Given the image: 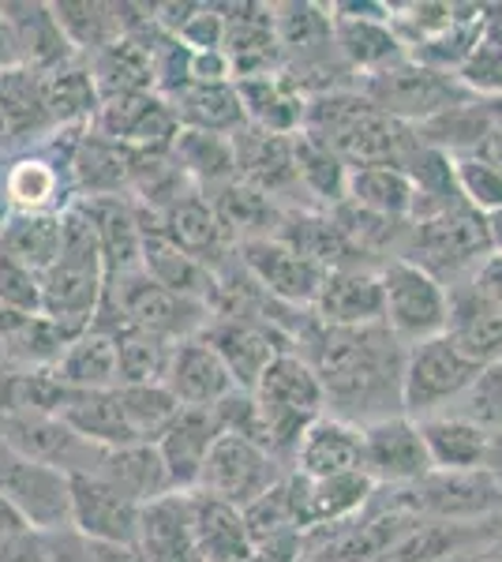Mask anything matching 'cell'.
I'll list each match as a JSON object with an SVG mask.
<instances>
[{"instance_id":"d4e9b609","label":"cell","mask_w":502,"mask_h":562,"mask_svg":"<svg viewBox=\"0 0 502 562\" xmlns=\"http://www.w3.org/2000/svg\"><path fill=\"white\" fill-rule=\"evenodd\" d=\"M217 435H222V428H217V420L210 409H180L177 420L166 428V435L154 442L161 461H166L169 480L177 492H196L199 473H203V461H207Z\"/></svg>"},{"instance_id":"cb8c5ba5","label":"cell","mask_w":502,"mask_h":562,"mask_svg":"<svg viewBox=\"0 0 502 562\" xmlns=\"http://www.w3.org/2000/svg\"><path fill=\"white\" fill-rule=\"evenodd\" d=\"M315 319L323 326H376L382 323V281L371 270L337 267L326 274L315 301Z\"/></svg>"},{"instance_id":"836d02e7","label":"cell","mask_w":502,"mask_h":562,"mask_svg":"<svg viewBox=\"0 0 502 562\" xmlns=\"http://www.w3.org/2000/svg\"><path fill=\"white\" fill-rule=\"evenodd\" d=\"M331 34L342 57L368 76L405 60V45L394 34V26L376 15H331Z\"/></svg>"},{"instance_id":"6da1fadb","label":"cell","mask_w":502,"mask_h":562,"mask_svg":"<svg viewBox=\"0 0 502 562\" xmlns=\"http://www.w3.org/2000/svg\"><path fill=\"white\" fill-rule=\"evenodd\" d=\"M319 323V319H315ZM312 360L326 394L331 416L356 424H376L387 416H401V371H405V346L376 326H315Z\"/></svg>"},{"instance_id":"d6a6232c","label":"cell","mask_w":502,"mask_h":562,"mask_svg":"<svg viewBox=\"0 0 502 562\" xmlns=\"http://www.w3.org/2000/svg\"><path fill=\"white\" fill-rule=\"evenodd\" d=\"M98 476H105L109 484H116L127 498H135L140 506L177 492L172 480H169L166 461H161L154 442H132V447L105 450L102 465H98Z\"/></svg>"},{"instance_id":"8d00e7d4","label":"cell","mask_w":502,"mask_h":562,"mask_svg":"<svg viewBox=\"0 0 502 562\" xmlns=\"http://www.w3.org/2000/svg\"><path fill=\"white\" fill-rule=\"evenodd\" d=\"M42 105L53 128H87V124H94L102 94H98L90 68L64 65L42 71Z\"/></svg>"},{"instance_id":"e7e4bbea","label":"cell","mask_w":502,"mask_h":562,"mask_svg":"<svg viewBox=\"0 0 502 562\" xmlns=\"http://www.w3.org/2000/svg\"><path fill=\"white\" fill-rule=\"evenodd\" d=\"M446 562H469V551H461V555H454V559H446Z\"/></svg>"},{"instance_id":"ab89813d","label":"cell","mask_w":502,"mask_h":562,"mask_svg":"<svg viewBox=\"0 0 502 562\" xmlns=\"http://www.w3.org/2000/svg\"><path fill=\"white\" fill-rule=\"evenodd\" d=\"M53 128L42 105V76L34 68L0 71V147Z\"/></svg>"},{"instance_id":"816d5d0a","label":"cell","mask_w":502,"mask_h":562,"mask_svg":"<svg viewBox=\"0 0 502 562\" xmlns=\"http://www.w3.org/2000/svg\"><path fill=\"white\" fill-rule=\"evenodd\" d=\"M454 188H458L461 203L472 206L477 214L491 217L502 211V173L480 154H450Z\"/></svg>"},{"instance_id":"bcb514c9","label":"cell","mask_w":502,"mask_h":562,"mask_svg":"<svg viewBox=\"0 0 502 562\" xmlns=\"http://www.w3.org/2000/svg\"><path fill=\"white\" fill-rule=\"evenodd\" d=\"M472 529L469 525H443V521H416L409 532L390 543L376 562H446L469 551Z\"/></svg>"},{"instance_id":"7402d4cb","label":"cell","mask_w":502,"mask_h":562,"mask_svg":"<svg viewBox=\"0 0 502 562\" xmlns=\"http://www.w3.org/2000/svg\"><path fill=\"white\" fill-rule=\"evenodd\" d=\"M140 233H143V274H147L154 285L169 289V293L210 304V296H214V270L203 267L199 259H191L188 251H180L177 244L166 237L161 214H154V225H147L140 217Z\"/></svg>"},{"instance_id":"60d3db41","label":"cell","mask_w":502,"mask_h":562,"mask_svg":"<svg viewBox=\"0 0 502 562\" xmlns=\"http://www.w3.org/2000/svg\"><path fill=\"white\" fill-rule=\"evenodd\" d=\"M172 161L188 173L191 184L203 188H225L230 180H236V147L233 135H217V132H199V128H180L172 139Z\"/></svg>"},{"instance_id":"1f68e13d","label":"cell","mask_w":502,"mask_h":562,"mask_svg":"<svg viewBox=\"0 0 502 562\" xmlns=\"http://www.w3.org/2000/svg\"><path fill=\"white\" fill-rule=\"evenodd\" d=\"M90 76L102 98L116 94H150L158 87L154 76V53L140 34H124L113 45H105L102 53L90 57Z\"/></svg>"},{"instance_id":"91938a15","label":"cell","mask_w":502,"mask_h":562,"mask_svg":"<svg viewBox=\"0 0 502 562\" xmlns=\"http://www.w3.org/2000/svg\"><path fill=\"white\" fill-rule=\"evenodd\" d=\"M45 543H49V562H94L90 543L71 529L68 532H45Z\"/></svg>"},{"instance_id":"8992f818","label":"cell","mask_w":502,"mask_h":562,"mask_svg":"<svg viewBox=\"0 0 502 562\" xmlns=\"http://www.w3.org/2000/svg\"><path fill=\"white\" fill-rule=\"evenodd\" d=\"M360 94L368 98L379 113L394 116L401 124H416V128L432 121V116L446 113V109L472 102V94L461 87L458 76L435 71L413 57H405V60H398V65L368 76Z\"/></svg>"},{"instance_id":"94428289","label":"cell","mask_w":502,"mask_h":562,"mask_svg":"<svg viewBox=\"0 0 502 562\" xmlns=\"http://www.w3.org/2000/svg\"><path fill=\"white\" fill-rule=\"evenodd\" d=\"M20 65H23V60H20V45H15L12 26H8L4 12H0V71H8V68H20Z\"/></svg>"},{"instance_id":"680465c9","label":"cell","mask_w":502,"mask_h":562,"mask_svg":"<svg viewBox=\"0 0 502 562\" xmlns=\"http://www.w3.org/2000/svg\"><path fill=\"white\" fill-rule=\"evenodd\" d=\"M469 285H472V293L483 296L488 304L502 307V256H499V251H491V256L480 262Z\"/></svg>"},{"instance_id":"4fadbf2b","label":"cell","mask_w":502,"mask_h":562,"mask_svg":"<svg viewBox=\"0 0 502 562\" xmlns=\"http://www.w3.org/2000/svg\"><path fill=\"white\" fill-rule=\"evenodd\" d=\"M360 447H364V476L376 487L379 484L409 487L432 473V458H427L420 424L405 413L364 424Z\"/></svg>"},{"instance_id":"f546056e","label":"cell","mask_w":502,"mask_h":562,"mask_svg":"<svg viewBox=\"0 0 502 562\" xmlns=\"http://www.w3.org/2000/svg\"><path fill=\"white\" fill-rule=\"evenodd\" d=\"M53 375L68 390H116L121 386V360H116L113 330L90 326L79 338H71L53 364Z\"/></svg>"},{"instance_id":"ee69618b","label":"cell","mask_w":502,"mask_h":562,"mask_svg":"<svg viewBox=\"0 0 502 562\" xmlns=\"http://www.w3.org/2000/svg\"><path fill=\"white\" fill-rule=\"evenodd\" d=\"M53 20H57L60 34L68 38L71 49L79 53H102L105 45L124 38V20L121 4H90V0H60L49 4Z\"/></svg>"},{"instance_id":"681fc988","label":"cell","mask_w":502,"mask_h":562,"mask_svg":"<svg viewBox=\"0 0 502 562\" xmlns=\"http://www.w3.org/2000/svg\"><path fill=\"white\" fill-rule=\"evenodd\" d=\"M116 360H121V386H143V383H166L172 346L161 338H150L132 326H116Z\"/></svg>"},{"instance_id":"83f0119b","label":"cell","mask_w":502,"mask_h":562,"mask_svg":"<svg viewBox=\"0 0 502 562\" xmlns=\"http://www.w3.org/2000/svg\"><path fill=\"white\" fill-rule=\"evenodd\" d=\"M236 98H241L244 121H252V128L270 132V135H293L304 128V98L297 94L293 83L278 71L270 76H252L236 79Z\"/></svg>"},{"instance_id":"11a10c76","label":"cell","mask_w":502,"mask_h":562,"mask_svg":"<svg viewBox=\"0 0 502 562\" xmlns=\"http://www.w3.org/2000/svg\"><path fill=\"white\" fill-rule=\"evenodd\" d=\"M274 15V31H278V45L286 49H315V45H331V15H319L312 4H289L278 8Z\"/></svg>"},{"instance_id":"e575fe53","label":"cell","mask_w":502,"mask_h":562,"mask_svg":"<svg viewBox=\"0 0 502 562\" xmlns=\"http://www.w3.org/2000/svg\"><path fill=\"white\" fill-rule=\"evenodd\" d=\"M191 518H196V537L203 562H248L252 537L244 514L236 506L210 498L203 492H191Z\"/></svg>"},{"instance_id":"277c9868","label":"cell","mask_w":502,"mask_h":562,"mask_svg":"<svg viewBox=\"0 0 502 562\" xmlns=\"http://www.w3.org/2000/svg\"><path fill=\"white\" fill-rule=\"evenodd\" d=\"M390 506L420 521L469 525L502 518V487L488 469H432L424 480L398 487Z\"/></svg>"},{"instance_id":"484cf974","label":"cell","mask_w":502,"mask_h":562,"mask_svg":"<svg viewBox=\"0 0 502 562\" xmlns=\"http://www.w3.org/2000/svg\"><path fill=\"white\" fill-rule=\"evenodd\" d=\"M57 416L79 435V439L94 442V447H102V450L140 442L132 435V428H127L116 390H64Z\"/></svg>"},{"instance_id":"c3c4849f","label":"cell","mask_w":502,"mask_h":562,"mask_svg":"<svg viewBox=\"0 0 502 562\" xmlns=\"http://www.w3.org/2000/svg\"><path fill=\"white\" fill-rule=\"evenodd\" d=\"M116 394H121V409H124L127 428H132V435L140 442H158L169 424L177 420V413L185 409V405L169 394L166 383L116 386Z\"/></svg>"},{"instance_id":"603a6c76","label":"cell","mask_w":502,"mask_h":562,"mask_svg":"<svg viewBox=\"0 0 502 562\" xmlns=\"http://www.w3.org/2000/svg\"><path fill=\"white\" fill-rule=\"evenodd\" d=\"M236 180L263 195H281L289 188H300L297 161H293V135H270L259 128L236 132Z\"/></svg>"},{"instance_id":"8fae6325","label":"cell","mask_w":502,"mask_h":562,"mask_svg":"<svg viewBox=\"0 0 502 562\" xmlns=\"http://www.w3.org/2000/svg\"><path fill=\"white\" fill-rule=\"evenodd\" d=\"M0 498L38 532L71 529V480L0 442Z\"/></svg>"},{"instance_id":"3957f363","label":"cell","mask_w":502,"mask_h":562,"mask_svg":"<svg viewBox=\"0 0 502 562\" xmlns=\"http://www.w3.org/2000/svg\"><path fill=\"white\" fill-rule=\"evenodd\" d=\"M326 143L349 169L360 166H401L413 147V128L379 113L364 94H323L304 105V128Z\"/></svg>"},{"instance_id":"d6986e66","label":"cell","mask_w":502,"mask_h":562,"mask_svg":"<svg viewBox=\"0 0 502 562\" xmlns=\"http://www.w3.org/2000/svg\"><path fill=\"white\" fill-rule=\"evenodd\" d=\"M297 476L304 480H331L345 473H364V447H360V428L342 416H315L300 435L297 450Z\"/></svg>"},{"instance_id":"f5cc1de1","label":"cell","mask_w":502,"mask_h":562,"mask_svg":"<svg viewBox=\"0 0 502 562\" xmlns=\"http://www.w3.org/2000/svg\"><path fill=\"white\" fill-rule=\"evenodd\" d=\"M454 416L472 420L477 428L502 435V360L483 364L480 375L472 379V386L454 402Z\"/></svg>"},{"instance_id":"7bdbcfd3","label":"cell","mask_w":502,"mask_h":562,"mask_svg":"<svg viewBox=\"0 0 502 562\" xmlns=\"http://www.w3.org/2000/svg\"><path fill=\"white\" fill-rule=\"evenodd\" d=\"M172 113H177L180 128H199V132H217V135H233L244 124V109L236 98L233 83H214V87H199L191 83L180 94H172Z\"/></svg>"},{"instance_id":"4316f807","label":"cell","mask_w":502,"mask_h":562,"mask_svg":"<svg viewBox=\"0 0 502 562\" xmlns=\"http://www.w3.org/2000/svg\"><path fill=\"white\" fill-rule=\"evenodd\" d=\"M222 53L230 57L233 79L270 76V65L278 57V31H274L270 8H233V15H225Z\"/></svg>"},{"instance_id":"003e7915","label":"cell","mask_w":502,"mask_h":562,"mask_svg":"<svg viewBox=\"0 0 502 562\" xmlns=\"http://www.w3.org/2000/svg\"><path fill=\"white\" fill-rule=\"evenodd\" d=\"M499 562H502V559H499Z\"/></svg>"},{"instance_id":"ba28073f","label":"cell","mask_w":502,"mask_h":562,"mask_svg":"<svg viewBox=\"0 0 502 562\" xmlns=\"http://www.w3.org/2000/svg\"><path fill=\"white\" fill-rule=\"evenodd\" d=\"M102 304L116 307L121 326L143 330V334H150V338L169 341V346L199 338L210 323V304L169 293V289L154 285L147 274H132V278H121V281H113V285H105Z\"/></svg>"},{"instance_id":"f6af8a7d","label":"cell","mask_w":502,"mask_h":562,"mask_svg":"<svg viewBox=\"0 0 502 562\" xmlns=\"http://www.w3.org/2000/svg\"><path fill=\"white\" fill-rule=\"evenodd\" d=\"M210 206H214L225 237H241V244L255 237H274L281 222L278 211H274V199L255 192L244 180H230L225 188H217Z\"/></svg>"},{"instance_id":"2e32d148","label":"cell","mask_w":502,"mask_h":562,"mask_svg":"<svg viewBox=\"0 0 502 562\" xmlns=\"http://www.w3.org/2000/svg\"><path fill=\"white\" fill-rule=\"evenodd\" d=\"M203 341L222 357V364L230 368L236 390H255L274 360L286 352L281 334L270 323L255 319L244 312H225L217 319L207 323Z\"/></svg>"},{"instance_id":"f1b7e54d","label":"cell","mask_w":502,"mask_h":562,"mask_svg":"<svg viewBox=\"0 0 502 562\" xmlns=\"http://www.w3.org/2000/svg\"><path fill=\"white\" fill-rule=\"evenodd\" d=\"M446 338H450L469 360H477L480 368L495 364V360H502V307L477 296L472 285L458 289V293H450Z\"/></svg>"},{"instance_id":"f35d334b","label":"cell","mask_w":502,"mask_h":562,"mask_svg":"<svg viewBox=\"0 0 502 562\" xmlns=\"http://www.w3.org/2000/svg\"><path fill=\"white\" fill-rule=\"evenodd\" d=\"M416 424H420V435H424L432 469H483V458H488V447H491V431H483L472 420H461V416H454V413L427 416V420H416Z\"/></svg>"},{"instance_id":"7a4b0ae2","label":"cell","mask_w":502,"mask_h":562,"mask_svg":"<svg viewBox=\"0 0 502 562\" xmlns=\"http://www.w3.org/2000/svg\"><path fill=\"white\" fill-rule=\"evenodd\" d=\"M105 301V267L83 199L60 211V256L42 274V315L68 334L90 330Z\"/></svg>"},{"instance_id":"4dcf8cb0","label":"cell","mask_w":502,"mask_h":562,"mask_svg":"<svg viewBox=\"0 0 502 562\" xmlns=\"http://www.w3.org/2000/svg\"><path fill=\"white\" fill-rule=\"evenodd\" d=\"M68 166L87 199H121L132 184V150L98 132L79 135Z\"/></svg>"},{"instance_id":"e0dca14e","label":"cell","mask_w":502,"mask_h":562,"mask_svg":"<svg viewBox=\"0 0 502 562\" xmlns=\"http://www.w3.org/2000/svg\"><path fill=\"white\" fill-rule=\"evenodd\" d=\"M286 487H289V506H293V525L300 537L353 521L371 503V495H376V484L364 473H345L331 480H304L293 473L286 480Z\"/></svg>"},{"instance_id":"5b68a950","label":"cell","mask_w":502,"mask_h":562,"mask_svg":"<svg viewBox=\"0 0 502 562\" xmlns=\"http://www.w3.org/2000/svg\"><path fill=\"white\" fill-rule=\"evenodd\" d=\"M252 394L263 409V420H267L274 454L278 450H297L308 424L326 413V394L315 368L308 364V357H297L289 349L263 371L259 386Z\"/></svg>"},{"instance_id":"ac0fdd59","label":"cell","mask_w":502,"mask_h":562,"mask_svg":"<svg viewBox=\"0 0 502 562\" xmlns=\"http://www.w3.org/2000/svg\"><path fill=\"white\" fill-rule=\"evenodd\" d=\"M135 548L147 562H203L191 518V492H172L143 506Z\"/></svg>"},{"instance_id":"9a60e30c","label":"cell","mask_w":502,"mask_h":562,"mask_svg":"<svg viewBox=\"0 0 502 562\" xmlns=\"http://www.w3.org/2000/svg\"><path fill=\"white\" fill-rule=\"evenodd\" d=\"M241 262L255 285L281 304H312L323 293V281L331 270L300 256L297 248L281 244L278 237H255L241 244Z\"/></svg>"},{"instance_id":"52a82bcc","label":"cell","mask_w":502,"mask_h":562,"mask_svg":"<svg viewBox=\"0 0 502 562\" xmlns=\"http://www.w3.org/2000/svg\"><path fill=\"white\" fill-rule=\"evenodd\" d=\"M382 281V326L401 341V346H416V341L439 338L446 334L450 319V293L435 274L409 259H390L379 270Z\"/></svg>"},{"instance_id":"74e56055","label":"cell","mask_w":502,"mask_h":562,"mask_svg":"<svg viewBox=\"0 0 502 562\" xmlns=\"http://www.w3.org/2000/svg\"><path fill=\"white\" fill-rule=\"evenodd\" d=\"M161 229H166V237L177 244L180 251H188V256L199 259L203 267L222 259L225 240H230L222 222H217L214 206H210V199H203L199 192L172 203L169 211L161 214Z\"/></svg>"},{"instance_id":"6f0895ef","label":"cell","mask_w":502,"mask_h":562,"mask_svg":"<svg viewBox=\"0 0 502 562\" xmlns=\"http://www.w3.org/2000/svg\"><path fill=\"white\" fill-rule=\"evenodd\" d=\"M458 79L469 94H502V38H480Z\"/></svg>"},{"instance_id":"be15d7a7","label":"cell","mask_w":502,"mask_h":562,"mask_svg":"<svg viewBox=\"0 0 502 562\" xmlns=\"http://www.w3.org/2000/svg\"><path fill=\"white\" fill-rule=\"evenodd\" d=\"M488 233H491V251L502 256V211H495L488 217Z\"/></svg>"},{"instance_id":"9c48e42d","label":"cell","mask_w":502,"mask_h":562,"mask_svg":"<svg viewBox=\"0 0 502 562\" xmlns=\"http://www.w3.org/2000/svg\"><path fill=\"white\" fill-rule=\"evenodd\" d=\"M480 375V364L469 360L446 334L416 341L405 349V371H401V413L413 420L439 416L443 405L458 402L472 379Z\"/></svg>"},{"instance_id":"5bb4252c","label":"cell","mask_w":502,"mask_h":562,"mask_svg":"<svg viewBox=\"0 0 502 562\" xmlns=\"http://www.w3.org/2000/svg\"><path fill=\"white\" fill-rule=\"evenodd\" d=\"M68 480H71V532H79L87 543H127V548H135L143 506L98 473H76Z\"/></svg>"},{"instance_id":"d590c367","label":"cell","mask_w":502,"mask_h":562,"mask_svg":"<svg viewBox=\"0 0 502 562\" xmlns=\"http://www.w3.org/2000/svg\"><path fill=\"white\" fill-rule=\"evenodd\" d=\"M345 199L379 217H390V222H405V217L416 214V184L401 166L349 169Z\"/></svg>"},{"instance_id":"30bf717a","label":"cell","mask_w":502,"mask_h":562,"mask_svg":"<svg viewBox=\"0 0 502 562\" xmlns=\"http://www.w3.org/2000/svg\"><path fill=\"white\" fill-rule=\"evenodd\" d=\"M491 256V233H488V217L477 214L472 206L454 203L443 211L420 217L413 222V248H409V262L424 267L427 274L446 278V274H461V270L477 267Z\"/></svg>"},{"instance_id":"db71d44e","label":"cell","mask_w":502,"mask_h":562,"mask_svg":"<svg viewBox=\"0 0 502 562\" xmlns=\"http://www.w3.org/2000/svg\"><path fill=\"white\" fill-rule=\"evenodd\" d=\"M241 514H244V525H248L252 548H255V543H263V540L289 537V532H297L286 480H278V484H274L267 495H259V498H255V503L248 506V510H241Z\"/></svg>"},{"instance_id":"9f6ffc18","label":"cell","mask_w":502,"mask_h":562,"mask_svg":"<svg viewBox=\"0 0 502 562\" xmlns=\"http://www.w3.org/2000/svg\"><path fill=\"white\" fill-rule=\"evenodd\" d=\"M0 304L8 312L23 315V319H38L42 315V274L15 262L8 251H0Z\"/></svg>"},{"instance_id":"03108f58","label":"cell","mask_w":502,"mask_h":562,"mask_svg":"<svg viewBox=\"0 0 502 562\" xmlns=\"http://www.w3.org/2000/svg\"><path fill=\"white\" fill-rule=\"evenodd\" d=\"M300 562H312V559H300Z\"/></svg>"},{"instance_id":"44dd1931","label":"cell","mask_w":502,"mask_h":562,"mask_svg":"<svg viewBox=\"0 0 502 562\" xmlns=\"http://www.w3.org/2000/svg\"><path fill=\"white\" fill-rule=\"evenodd\" d=\"M90 222L98 233V248H102L105 285L132 274H143V233L140 214L127 199H83Z\"/></svg>"},{"instance_id":"f907efd6","label":"cell","mask_w":502,"mask_h":562,"mask_svg":"<svg viewBox=\"0 0 502 562\" xmlns=\"http://www.w3.org/2000/svg\"><path fill=\"white\" fill-rule=\"evenodd\" d=\"M60 192V173L45 158H20L4 173V203L23 214L53 211V199Z\"/></svg>"},{"instance_id":"b9f144b4","label":"cell","mask_w":502,"mask_h":562,"mask_svg":"<svg viewBox=\"0 0 502 562\" xmlns=\"http://www.w3.org/2000/svg\"><path fill=\"white\" fill-rule=\"evenodd\" d=\"M0 251H8L23 267H31L34 274H45L60 256V211H12L0 225Z\"/></svg>"},{"instance_id":"7c38bea8","label":"cell","mask_w":502,"mask_h":562,"mask_svg":"<svg viewBox=\"0 0 502 562\" xmlns=\"http://www.w3.org/2000/svg\"><path fill=\"white\" fill-rule=\"evenodd\" d=\"M278 461L267 454L263 447L241 439V435L222 431L210 447L203 461V473H199L196 492L210 498H222V503L236 506V510H248L259 495H267L278 484Z\"/></svg>"},{"instance_id":"7dc6e473","label":"cell","mask_w":502,"mask_h":562,"mask_svg":"<svg viewBox=\"0 0 502 562\" xmlns=\"http://www.w3.org/2000/svg\"><path fill=\"white\" fill-rule=\"evenodd\" d=\"M293 161H297L300 188H308V192L326 199V203H342L349 166L326 143H319L308 132H293Z\"/></svg>"},{"instance_id":"6125c7cd","label":"cell","mask_w":502,"mask_h":562,"mask_svg":"<svg viewBox=\"0 0 502 562\" xmlns=\"http://www.w3.org/2000/svg\"><path fill=\"white\" fill-rule=\"evenodd\" d=\"M483 469L499 480L502 487V435H491V447H488V458H483Z\"/></svg>"},{"instance_id":"ffe728a7","label":"cell","mask_w":502,"mask_h":562,"mask_svg":"<svg viewBox=\"0 0 502 562\" xmlns=\"http://www.w3.org/2000/svg\"><path fill=\"white\" fill-rule=\"evenodd\" d=\"M166 386L185 409H214L217 402H225L236 390L230 368H225L222 357L207 346L203 334L172 346Z\"/></svg>"}]
</instances>
